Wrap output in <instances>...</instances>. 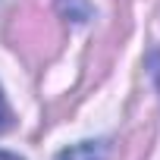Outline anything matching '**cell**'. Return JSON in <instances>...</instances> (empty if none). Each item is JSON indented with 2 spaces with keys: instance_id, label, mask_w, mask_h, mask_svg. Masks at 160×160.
I'll return each instance as SVG.
<instances>
[{
  "instance_id": "1",
  "label": "cell",
  "mask_w": 160,
  "mask_h": 160,
  "mask_svg": "<svg viewBox=\"0 0 160 160\" xmlns=\"http://www.w3.org/2000/svg\"><path fill=\"white\" fill-rule=\"evenodd\" d=\"M57 160H104V148H101V144L85 141V144H75V148L60 151V154H57Z\"/></svg>"
},
{
  "instance_id": "2",
  "label": "cell",
  "mask_w": 160,
  "mask_h": 160,
  "mask_svg": "<svg viewBox=\"0 0 160 160\" xmlns=\"http://www.w3.org/2000/svg\"><path fill=\"white\" fill-rule=\"evenodd\" d=\"M151 75H154L157 91H160V53H151Z\"/></svg>"
},
{
  "instance_id": "3",
  "label": "cell",
  "mask_w": 160,
  "mask_h": 160,
  "mask_svg": "<svg viewBox=\"0 0 160 160\" xmlns=\"http://www.w3.org/2000/svg\"><path fill=\"white\" fill-rule=\"evenodd\" d=\"M7 126H10V110H7L3 94H0V129H7Z\"/></svg>"
},
{
  "instance_id": "4",
  "label": "cell",
  "mask_w": 160,
  "mask_h": 160,
  "mask_svg": "<svg viewBox=\"0 0 160 160\" xmlns=\"http://www.w3.org/2000/svg\"><path fill=\"white\" fill-rule=\"evenodd\" d=\"M0 160H19V157H13V154H7V151H0Z\"/></svg>"
}]
</instances>
